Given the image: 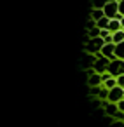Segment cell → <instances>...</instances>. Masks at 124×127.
I'll return each instance as SVG.
<instances>
[{
  "label": "cell",
  "mask_w": 124,
  "mask_h": 127,
  "mask_svg": "<svg viewBox=\"0 0 124 127\" xmlns=\"http://www.w3.org/2000/svg\"><path fill=\"white\" fill-rule=\"evenodd\" d=\"M115 2H117V4H119V2H122V0H115Z\"/></svg>",
  "instance_id": "cell-18"
},
{
  "label": "cell",
  "mask_w": 124,
  "mask_h": 127,
  "mask_svg": "<svg viewBox=\"0 0 124 127\" xmlns=\"http://www.w3.org/2000/svg\"><path fill=\"white\" fill-rule=\"evenodd\" d=\"M107 73H110L112 77H119L124 73V59H114L108 63V68H107Z\"/></svg>",
  "instance_id": "cell-1"
},
{
  "label": "cell",
  "mask_w": 124,
  "mask_h": 127,
  "mask_svg": "<svg viewBox=\"0 0 124 127\" xmlns=\"http://www.w3.org/2000/svg\"><path fill=\"white\" fill-rule=\"evenodd\" d=\"M115 58L117 59H124V42L115 45Z\"/></svg>",
  "instance_id": "cell-10"
},
{
  "label": "cell",
  "mask_w": 124,
  "mask_h": 127,
  "mask_svg": "<svg viewBox=\"0 0 124 127\" xmlns=\"http://www.w3.org/2000/svg\"><path fill=\"white\" fill-rule=\"evenodd\" d=\"M119 21H121V26H122V30H124V16H122V18H121Z\"/></svg>",
  "instance_id": "cell-17"
},
{
  "label": "cell",
  "mask_w": 124,
  "mask_h": 127,
  "mask_svg": "<svg viewBox=\"0 0 124 127\" xmlns=\"http://www.w3.org/2000/svg\"><path fill=\"white\" fill-rule=\"evenodd\" d=\"M101 104H103V108H105V113H107V115L114 117V115L117 113V104H115V103H108V101H103Z\"/></svg>",
  "instance_id": "cell-6"
},
{
  "label": "cell",
  "mask_w": 124,
  "mask_h": 127,
  "mask_svg": "<svg viewBox=\"0 0 124 127\" xmlns=\"http://www.w3.org/2000/svg\"><path fill=\"white\" fill-rule=\"evenodd\" d=\"M119 14L124 16V0H122V2H119Z\"/></svg>",
  "instance_id": "cell-16"
},
{
  "label": "cell",
  "mask_w": 124,
  "mask_h": 127,
  "mask_svg": "<svg viewBox=\"0 0 124 127\" xmlns=\"http://www.w3.org/2000/svg\"><path fill=\"white\" fill-rule=\"evenodd\" d=\"M100 54H101L103 58H107L108 61H114V59H117V58H115V44H105V45L101 47Z\"/></svg>",
  "instance_id": "cell-4"
},
{
  "label": "cell",
  "mask_w": 124,
  "mask_h": 127,
  "mask_svg": "<svg viewBox=\"0 0 124 127\" xmlns=\"http://www.w3.org/2000/svg\"><path fill=\"white\" fill-rule=\"evenodd\" d=\"M121 99H124V89L119 87V85L112 87V89L108 91V97H107V101H108V103H119Z\"/></svg>",
  "instance_id": "cell-3"
},
{
  "label": "cell",
  "mask_w": 124,
  "mask_h": 127,
  "mask_svg": "<svg viewBox=\"0 0 124 127\" xmlns=\"http://www.w3.org/2000/svg\"><path fill=\"white\" fill-rule=\"evenodd\" d=\"M87 85L89 87H100L101 85V75L100 73H93L87 77Z\"/></svg>",
  "instance_id": "cell-5"
},
{
  "label": "cell",
  "mask_w": 124,
  "mask_h": 127,
  "mask_svg": "<svg viewBox=\"0 0 124 127\" xmlns=\"http://www.w3.org/2000/svg\"><path fill=\"white\" fill-rule=\"evenodd\" d=\"M89 37H91V38H96V37H100V28H98V26L91 28V30H89Z\"/></svg>",
  "instance_id": "cell-13"
},
{
  "label": "cell",
  "mask_w": 124,
  "mask_h": 127,
  "mask_svg": "<svg viewBox=\"0 0 124 127\" xmlns=\"http://www.w3.org/2000/svg\"><path fill=\"white\" fill-rule=\"evenodd\" d=\"M108 4V0H93V9H103Z\"/></svg>",
  "instance_id": "cell-12"
},
{
  "label": "cell",
  "mask_w": 124,
  "mask_h": 127,
  "mask_svg": "<svg viewBox=\"0 0 124 127\" xmlns=\"http://www.w3.org/2000/svg\"><path fill=\"white\" fill-rule=\"evenodd\" d=\"M108 59L107 58H103L100 52L96 54V61L93 63V70L96 71V73H100V75H103V73H107V68H108Z\"/></svg>",
  "instance_id": "cell-2"
},
{
  "label": "cell",
  "mask_w": 124,
  "mask_h": 127,
  "mask_svg": "<svg viewBox=\"0 0 124 127\" xmlns=\"http://www.w3.org/2000/svg\"><path fill=\"white\" fill-rule=\"evenodd\" d=\"M108 23H110V19L103 16L101 19H98V21H96V26H98L100 30H108Z\"/></svg>",
  "instance_id": "cell-9"
},
{
  "label": "cell",
  "mask_w": 124,
  "mask_h": 127,
  "mask_svg": "<svg viewBox=\"0 0 124 127\" xmlns=\"http://www.w3.org/2000/svg\"><path fill=\"white\" fill-rule=\"evenodd\" d=\"M122 89H124V87H122Z\"/></svg>",
  "instance_id": "cell-19"
},
{
  "label": "cell",
  "mask_w": 124,
  "mask_h": 127,
  "mask_svg": "<svg viewBox=\"0 0 124 127\" xmlns=\"http://www.w3.org/2000/svg\"><path fill=\"white\" fill-rule=\"evenodd\" d=\"M105 14H103V9H93V12H91V19L93 21H98V19H101Z\"/></svg>",
  "instance_id": "cell-11"
},
{
  "label": "cell",
  "mask_w": 124,
  "mask_h": 127,
  "mask_svg": "<svg viewBox=\"0 0 124 127\" xmlns=\"http://www.w3.org/2000/svg\"><path fill=\"white\" fill-rule=\"evenodd\" d=\"M115 104H117V110H119V111H124V99H121V101L115 103Z\"/></svg>",
  "instance_id": "cell-15"
},
{
  "label": "cell",
  "mask_w": 124,
  "mask_h": 127,
  "mask_svg": "<svg viewBox=\"0 0 124 127\" xmlns=\"http://www.w3.org/2000/svg\"><path fill=\"white\" fill-rule=\"evenodd\" d=\"M119 30H122L121 21H119V19H110V23H108V32H110V33H115V32H119Z\"/></svg>",
  "instance_id": "cell-7"
},
{
  "label": "cell",
  "mask_w": 124,
  "mask_h": 127,
  "mask_svg": "<svg viewBox=\"0 0 124 127\" xmlns=\"http://www.w3.org/2000/svg\"><path fill=\"white\" fill-rule=\"evenodd\" d=\"M115 80H117V85H119V87H124V73H122V75H119Z\"/></svg>",
  "instance_id": "cell-14"
},
{
  "label": "cell",
  "mask_w": 124,
  "mask_h": 127,
  "mask_svg": "<svg viewBox=\"0 0 124 127\" xmlns=\"http://www.w3.org/2000/svg\"><path fill=\"white\" fill-rule=\"evenodd\" d=\"M121 42H124V30H119V32H115V33H112V44H121Z\"/></svg>",
  "instance_id": "cell-8"
}]
</instances>
